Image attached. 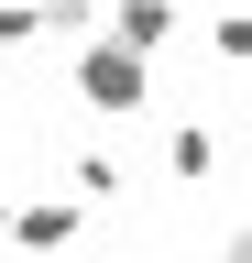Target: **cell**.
I'll return each instance as SVG.
<instances>
[{
  "instance_id": "cell-1",
  "label": "cell",
  "mask_w": 252,
  "mask_h": 263,
  "mask_svg": "<svg viewBox=\"0 0 252 263\" xmlns=\"http://www.w3.org/2000/svg\"><path fill=\"white\" fill-rule=\"evenodd\" d=\"M88 99H99V110H132V99H143V66L132 55H88Z\"/></svg>"
}]
</instances>
